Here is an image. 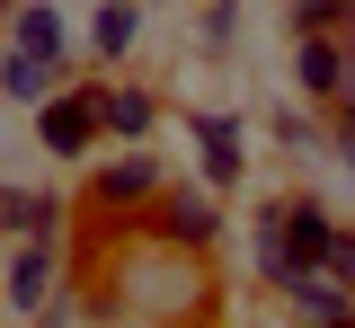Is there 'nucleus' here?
<instances>
[{
  "label": "nucleus",
  "mask_w": 355,
  "mask_h": 328,
  "mask_svg": "<svg viewBox=\"0 0 355 328\" xmlns=\"http://www.w3.org/2000/svg\"><path fill=\"white\" fill-rule=\"evenodd\" d=\"M36 142L53 160H80L89 142H98V89H53L36 107Z\"/></svg>",
  "instance_id": "nucleus-1"
},
{
  "label": "nucleus",
  "mask_w": 355,
  "mask_h": 328,
  "mask_svg": "<svg viewBox=\"0 0 355 328\" xmlns=\"http://www.w3.org/2000/svg\"><path fill=\"white\" fill-rule=\"evenodd\" d=\"M9 53H27V62H44V71H71V27H62V9L27 0L18 27H9Z\"/></svg>",
  "instance_id": "nucleus-2"
},
{
  "label": "nucleus",
  "mask_w": 355,
  "mask_h": 328,
  "mask_svg": "<svg viewBox=\"0 0 355 328\" xmlns=\"http://www.w3.org/2000/svg\"><path fill=\"white\" fill-rule=\"evenodd\" d=\"M329 222H320V204H284V257H293V284L320 275V257H329Z\"/></svg>",
  "instance_id": "nucleus-3"
},
{
  "label": "nucleus",
  "mask_w": 355,
  "mask_h": 328,
  "mask_svg": "<svg viewBox=\"0 0 355 328\" xmlns=\"http://www.w3.org/2000/svg\"><path fill=\"white\" fill-rule=\"evenodd\" d=\"M53 302V239H27L9 257V311H44Z\"/></svg>",
  "instance_id": "nucleus-4"
},
{
  "label": "nucleus",
  "mask_w": 355,
  "mask_h": 328,
  "mask_svg": "<svg viewBox=\"0 0 355 328\" xmlns=\"http://www.w3.org/2000/svg\"><path fill=\"white\" fill-rule=\"evenodd\" d=\"M169 204H160V222H169L187 248H214V231H222V204L214 195H196V187H160Z\"/></svg>",
  "instance_id": "nucleus-5"
},
{
  "label": "nucleus",
  "mask_w": 355,
  "mask_h": 328,
  "mask_svg": "<svg viewBox=\"0 0 355 328\" xmlns=\"http://www.w3.org/2000/svg\"><path fill=\"white\" fill-rule=\"evenodd\" d=\"M151 125H160L151 89H98V134H116V142H142Z\"/></svg>",
  "instance_id": "nucleus-6"
},
{
  "label": "nucleus",
  "mask_w": 355,
  "mask_h": 328,
  "mask_svg": "<svg viewBox=\"0 0 355 328\" xmlns=\"http://www.w3.org/2000/svg\"><path fill=\"white\" fill-rule=\"evenodd\" d=\"M53 222H62V204L44 187H0V231H18V239H53Z\"/></svg>",
  "instance_id": "nucleus-7"
},
{
  "label": "nucleus",
  "mask_w": 355,
  "mask_h": 328,
  "mask_svg": "<svg viewBox=\"0 0 355 328\" xmlns=\"http://www.w3.org/2000/svg\"><path fill=\"white\" fill-rule=\"evenodd\" d=\"M293 71H302L311 98H347V45H338V36H302Z\"/></svg>",
  "instance_id": "nucleus-8"
},
{
  "label": "nucleus",
  "mask_w": 355,
  "mask_h": 328,
  "mask_svg": "<svg viewBox=\"0 0 355 328\" xmlns=\"http://www.w3.org/2000/svg\"><path fill=\"white\" fill-rule=\"evenodd\" d=\"M196 151H205V178L240 187V125L231 116H196Z\"/></svg>",
  "instance_id": "nucleus-9"
},
{
  "label": "nucleus",
  "mask_w": 355,
  "mask_h": 328,
  "mask_svg": "<svg viewBox=\"0 0 355 328\" xmlns=\"http://www.w3.org/2000/svg\"><path fill=\"white\" fill-rule=\"evenodd\" d=\"M293 311H302L311 328H355V293H347V284H320V275H311V284H293Z\"/></svg>",
  "instance_id": "nucleus-10"
},
{
  "label": "nucleus",
  "mask_w": 355,
  "mask_h": 328,
  "mask_svg": "<svg viewBox=\"0 0 355 328\" xmlns=\"http://www.w3.org/2000/svg\"><path fill=\"white\" fill-rule=\"evenodd\" d=\"M0 98L44 107V98H53V71H44V62H27V53H0Z\"/></svg>",
  "instance_id": "nucleus-11"
},
{
  "label": "nucleus",
  "mask_w": 355,
  "mask_h": 328,
  "mask_svg": "<svg viewBox=\"0 0 355 328\" xmlns=\"http://www.w3.org/2000/svg\"><path fill=\"white\" fill-rule=\"evenodd\" d=\"M98 195H107V204H142V195H160V169L133 151V160H116V169L98 178Z\"/></svg>",
  "instance_id": "nucleus-12"
},
{
  "label": "nucleus",
  "mask_w": 355,
  "mask_h": 328,
  "mask_svg": "<svg viewBox=\"0 0 355 328\" xmlns=\"http://www.w3.org/2000/svg\"><path fill=\"white\" fill-rule=\"evenodd\" d=\"M133 36H142V18H133V0H107V9L89 18V45H98V53H133Z\"/></svg>",
  "instance_id": "nucleus-13"
},
{
  "label": "nucleus",
  "mask_w": 355,
  "mask_h": 328,
  "mask_svg": "<svg viewBox=\"0 0 355 328\" xmlns=\"http://www.w3.org/2000/svg\"><path fill=\"white\" fill-rule=\"evenodd\" d=\"M355 18V0H293V27L302 36H329V27H347Z\"/></svg>",
  "instance_id": "nucleus-14"
},
{
  "label": "nucleus",
  "mask_w": 355,
  "mask_h": 328,
  "mask_svg": "<svg viewBox=\"0 0 355 328\" xmlns=\"http://www.w3.org/2000/svg\"><path fill=\"white\" fill-rule=\"evenodd\" d=\"M320 275H329V284H347V293H355V231H338V239H329V257H320Z\"/></svg>",
  "instance_id": "nucleus-15"
},
{
  "label": "nucleus",
  "mask_w": 355,
  "mask_h": 328,
  "mask_svg": "<svg viewBox=\"0 0 355 328\" xmlns=\"http://www.w3.org/2000/svg\"><path fill=\"white\" fill-rule=\"evenodd\" d=\"M231 36H240V9H231V0H222L214 18H205V45H231Z\"/></svg>",
  "instance_id": "nucleus-16"
},
{
  "label": "nucleus",
  "mask_w": 355,
  "mask_h": 328,
  "mask_svg": "<svg viewBox=\"0 0 355 328\" xmlns=\"http://www.w3.org/2000/svg\"><path fill=\"white\" fill-rule=\"evenodd\" d=\"M275 134L293 142V151H311V142H320V125H311V116H275Z\"/></svg>",
  "instance_id": "nucleus-17"
},
{
  "label": "nucleus",
  "mask_w": 355,
  "mask_h": 328,
  "mask_svg": "<svg viewBox=\"0 0 355 328\" xmlns=\"http://www.w3.org/2000/svg\"><path fill=\"white\" fill-rule=\"evenodd\" d=\"M151 9H160V0H151Z\"/></svg>",
  "instance_id": "nucleus-18"
}]
</instances>
